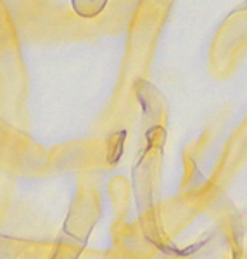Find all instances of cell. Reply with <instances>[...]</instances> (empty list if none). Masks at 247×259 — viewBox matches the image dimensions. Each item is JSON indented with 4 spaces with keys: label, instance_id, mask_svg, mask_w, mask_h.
Returning a JSON list of instances; mask_svg holds the SVG:
<instances>
[{
    "label": "cell",
    "instance_id": "1",
    "mask_svg": "<svg viewBox=\"0 0 247 259\" xmlns=\"http://www.w3.org/2000/svg\"><path fill=\"white\" fill-rule=\"evenodd\" d=\"M36 245L0 235V259H38Z\"/></svg>",
    "mask_w": 247,
    "mask_h": 259
}]
</instances>
